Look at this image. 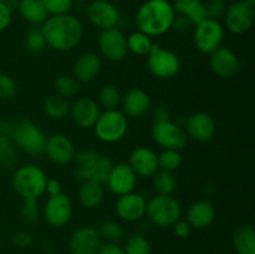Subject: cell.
Masks as SVG:
<instances>
[{"label": "cell", "instance_id": "obj_1", "mask_svg": "<svg viewBox=\"0 0 255 254\" xmlns=\"http://www.w3.org/2000/svg\"><path fill=\"white\" fill-rule=\"evenodd\" d=\"M41 32L47 46L56 51H71L81 42L84 27L72 14L50 15L41 24Z\"/></svg>", "mask_w": 255, "mask_h": 254}, {"label": "cell", "instance_id": "obj_2", "mask_svg": "<svg viewBox=\"0 0 255 254\" xmlns=\"http://www.w3.org/2000/svg\"><path fill=\"white\" fill-rule=\"evenodd\" d=\"M176 12L168 0H147L138 7L134 24L149 37L161 36L172 29Z\"/></svg>", "mask_w": 255, "mask_h": 254}, {"label": "cell", "instance_id": "obj_3", "mask_svg": "<svg viewBox=\"0 0 255 254\" xmlns=\"http://www.w3.org/2000/svg\"><path fill=\"white\" fill-rule=\"evenodd\" d=\"M74 178L79 183L86 181L106 183L107 177L112 168V162L109 157L99 153L91 148H82L75 153Z\"/></svg>", "mask_w": 255, "mask_h": 254}, {"label": "cell", "instance_id": "obj_4", "mask_svg": "<svg viewBox=\"0 0 255 254\" xmlns=\"http://www.w3.org/2000/svg\"><path fill=\"white\" fill-rule=\"evenodd\" d=\"M9 137L16 147L31 156L44 153L46 144V134L35 122L27 119H20L11 122Z\"/></svg>", "mask_w": 255, "mask_h": 254}, {"label": "cell", "instance_id": "obj_5", "mask_svg": "<svg viewBox=\"0 0 255 254\" xmlns=\"http://www.w3.org/2000/svg\"><path fill=\"white\" fill-rule=\"evenodd\" d=\"M47 177L35 164H25L15 171L11 179L12 189L22 199H39L45 193Z\"/></svg>", "mask_w": 255, "mask_h": 254}, {"label": "cell", "instance_id": "obj_6", "mask_svg": "<svg viewBox=\"0 0 255 254\" xmlns=\"http://www.w3.org/2000/svg\"><path fill=\"white\" fill-rule=\"evenodd\" d=\"M128 129V119L120 110H105L94 126L95 134L104 143L121 141Z\"/></svg>", "mask_w": 255, "mask_h": 254}, {"label": "cell", "instance_id": "obj_7", "mask_svg": "<svg viewBox=\"0 0 255 254\" xmlns=\"http://www.w3.org/2000/svg\"><path fill=\"white\" fill-rule=\"evenodd\" d=\"M146 214L154 226L166 228L179 221L182 207L174 197L156 194L147 202Z\"/></svg>", "mask_w": 255, "mask_h": 254}, {"label": "cell", "instance_id": "obj_8", "mask_svg": "<svg viewBox=\"0 0 255 254\" xmlns=\"http://www.w3.org/2000/svg\"><path fill=\"white\" fill-rule=\"evenodd\" d=\"M223 19L227 30L232 34H246L254 24L255 0H236L227 6Z\"/></svg>", "mask_w": 255, "mask_h": 254}, {"label": "cell", "instance_id": "obj_9", "mask_svg": "<svg viewBox=\"0 0 255 254\" xmlns=\"http://www.w3.org/2000/svg\"><path fill=\"white\" fill-rule=\"evenodd\" d=\"M147 66L153 76L162 80H169L181 70V60L176 52L154 45L147 56Z\"/></svg>", "mask_w": 255, "mask_h": 254}, {"label": "cell", "instance_id": "obj_10", "mask_svg": "<svg viewBox=\"0 0 255 254\" xmlns=\"http://www.w3.org/2000/svg\"><path fill=\"white\" fill-rule=\"evenodd\" d=\"M193 40L197 49L203 54H212L222 46L224 26L219 20L206 19L193 27Z\"/></svg>", "mask_w": 255, "mask_h": 254}, {"label": "cell", "instance_id": "obj_11", "mask_svg": "<svg viewBox=\"0 0 255 254\" xmlns=\"http://www.w3.org/2000/svg\"><path fill=\"white\" fill-rule=\"evenodd\" d=\"M152 138L163 149H177L181 151L186 147L188 137L184 128L171 120L154 122L151 129Z\"/></svg>", "mask_w": 255, "mask_h": 254}, {"label": "cell", "instance_id": "obj_12", "mask_svg": "<svg viewBox=\"0 0 255 254\" xmlns=\"http://www.w3.org/2000/svg\"><path fill=\"white\" fill-rule=\"evenodd\" d=\"M99 49L102 56L112 62H120L126 59L128 54L127 37L117 27L102 30L99 35Z\"/></svg>", "mask_w": 255, "mask_h": 254}, {"label": "cell", "instance_id": "obj_13", "mask_svg": "<svg viewBox=\"0 0 255 254\" xmlns=\"http://www.w3.org/2000/svg\"><path fill=\"white\" fill-rule=\"evenodd\" d=\"M209 67L213 74L221 79L231 80L238 75L241 70V60L233 50L221 46L209 54Z\"/></svg>", "mask_w": 255, "mask_h": 254}, {"label": "cell", "instance_id": "obj_14", "mask_svg": "<svg viewBox=\"0 0 255 254\" xmlns=\"http://www.w3.org/2000/svg\"><path fill=\"white\" fill-rule=\"evenodd\" d=\"M45 221L52 227H62L67 224L72 216V202L66 193L49 196L42 208Z\"/></svg>", "mask_w": 255, "mask_h": 254}, {"label": "cell", "instance_id": "obj_15", "mask_svg": "<svg viewBox=\"0 0 255 254\" xmlns=\"http://www.w3.org/2000/svg\"><path fill=\"white\" fill-rule=\"evenodd\" d=\"M86 15L89 21L100 30L116 27L120 22V11L107 0H95L87 6Z\"/></svg>", "mask_w": 255, "mask_h": 254}, {"label": "cell", "instance_id": "obj_16", "mask_svg": "<svg viewBox=\"0 0 255 254\" xmlns=\"http://www.w3.org/2000/svg\"><path fill=\"white\" fill-rule=\"evenodd\" d=\"M217 131L216 121L207 112H194L184 121V132L187 137L197 142H208Z\"/></svg>", "mask_w": 255, "mask_h": 254}, {"label": "cell", "instance_id": "obj_17", "mask_svg": "<svg viewBox=\"0 0 255 254\" xmlns=\"http://www.w3.org/2000/svg\"><path fill=\"white\" fill-rule=\"evenodd\" d=\"M44 153L52 163L65 166L74 161L76 151L69 136L64 133H54L46 138Z\"/></svg>", "mask_w": 255, "mask_h": 254}, {"label": "cell", "instance_id": "obj_18", "mask_svg": "<svg viewBox=\"0 0 255 254\" xmlns=\"http://www.w3.org/2000/svg\"><path fill=\"white\" fill-rule=\"evenodd\" d=\"M106 184L114 194H117L119 197L124 196V194L133 192L137 184V176L128 163L120 162V163L112 164Z\"/></svg>", "mask_w": 255, "mask_h": 254}, {"label": "cell", "instance_id": "obj_19", "mask_svg": "<svg viewBox=\"0 0 255 254\" xmlns=\"http://www.w3.org/2000/svg\"><path fill=\"white\" fill-rule=\"evenodd\" d=\"M70 116L77 127L84 129L94 128L100 116V106L96 100L91 97H79L72 105H70Z\"/></svg>", "mask_w": 255, "mask_h": 254}, {"label": "cell", "instance_id": "obj_20", "mask_svg": "<svg viewBox=\"0 0 255 254\" xmlns=\"http://www.w3.org/2000/svg\"><path fill=\"white\" fill-rule=\"evenodd\" d=\"M101 244L97 229L90 226L80 227L74 231L69 242L71 254H97Z\"/></svg>", "mask_w": 255, "mask_h": 254}, {"label": "cell", "instance_id": "obj_21", "mask_svg": "<svg viewBox=\"0 0 255 254\" xmlns=\"http://www.w3.org/2000/svg\"><path fill=\"white\" fill-rule=\"evenodd\" d=\"M121 106L127 119H141L152 109V100L144 90L133 87L122 96Z\"/></svg>", "mask_w": 255, "mask_h": 254}, {"label": "cell", "instance_id": "obj_22", "mask_svg": "<svg viewBox=\"0 0 255 254\" xmlns=\"http://www.w3.org/2000/svg\"><path fill=\"white\" fill-rule=\"evenodd\" d=\"M147 202L139 193H131L120 196L116 202V213L126 222H137L146 216Z\"/></svg>", "mask_w": 255, "mask_h": 254}, {"label": "cell", "instance_id": "obj_23", "mask_svg": "<svg viewBox=\"0 0 255 254\" xmlns=\"http://www.w3.org/2000/svg\"><path fill=\"white\" fill-rule=\"evenodd\" d=\"M101 70V57L95 52H85L80 55L72 65V76L80 84H90L97 79Z\"/></svg>", "mask_w": 255, "mask_h": 254}, {"label": "cell", "instance_id": "obj_24", "mask_svg": "<svg viewBox=\"0 0 255 254\" xmlns=\"http://www.w3.org/2000/svg\"><path fill=\"white\" fill-rule=\"evenodd\" d=\"M129 167L139 177H152L158 171V157L148 147H137L129 154Z\"/></svg>", "mask_w": 255, "mask_h": 254}, {"label": "cell", "instance_id": "obj_25", "mask_svg": "<svg viewBox=\"0 0 255 254\" xmlns=\"http://www.w3.org/2000/svg\"><path fill=\"white\" fill-rule=\"evenodd\" d=\"M216 218V207L208 199H199L192 203L187 211V222L194 229H204Z\"/></svg>", "mask_w": 255, "mask_h": 254}, {"label": "cell", "instance_id": "obj_26", "mask_svg": "<svg viewBox=\"0 0 255 254\" xmlns=\"http://www.w3.org/2000/svg\"><path fill=\"white\" fill-rule=\"evenodd\" d=\"M105 197L104 186L99 182L86 181L80 183L77 198L80 204L86 209H94L102 203Z\"/></svg>", "mask_w": 255, "mask_h": 254}, {"label": "cell", "instance_id": "obj_27", "mask_svg": "<svg viewBox=\"0 0 255 254\" xmlns=\"http://www.w3.org/2000/svg\"><path fill=\"white\" fill-rule=\"evenodd\" d=\"M16 7L22 19L32 25H41L49 16L41 0H17Z\"/></svg>", "mask_w": 255, "mask_h": 254}, {"label": "cell", "instance_id": "obj_28", "mask_svg": "<svg viewBox=\"0 0 255 254\" xmlns=\"http://www.w3.org/2000/svg\"><path fill=\"white\" fill-rule=\"evenodd\" d=\"M233 246L238 254H255V231L252 224L244 223L234 231Z\"/></svg>", "mask_w": 255, "mask_h": 254}, {"label": "cell", "instance_id": "obj_29", "mask_svg": "<svg viewBox=\"0 0 255 254\" xmlns=\"http://www.w3.org/2000/svg\"><path fill=\"white\" fill-rule=\"evenodd\" d=\"M44 112L51 120L65 119L70 112L69 99H65L57 94L50 95L44 101Z\"/></svg>", "mask_w": 255, "mask_h": 254}, {"label": "cell", "instance_id": "obj_30", "mask_svg": "<svg viewBox=\"0 0 255 254\" xmlns=\"http://www.w3.org/2000/svg\"><path fill=\"white\" fill-rule=\"evenodd\" d=\"M152 186L157 194L162 196H172L177 188V178L173 172L158 169L152 176Z\"/></svg>", "mask_w": 255, "mask_h": 254}, {"label": "cell", "instance_id": "obj_31", "mask_svg": "<svg viewBox=\"0 0 255 254\" xmlns=\"http://www.w3.org/2000/svg\"><path fill=\"white\" fill-rule=\"evenodd\" d=\"M154 44L152 41V37L138 30L127 36V49L137 56H148Z\"/></svg>", "mask_w": 255, "mask_h": 254}, {"label": "cell", "instance_id": "obj_32", "mask_svg": "<svg viewBox=\"0 0 255 254\" xmlns=\"http://www.w3.org/2000/svg\"><path fill=\"white\" fill-rule=\"evenodd\" d=\"M17 163L16 146L9 136L0 133V167L12 168Z\"/></svg>", "mask_w": 255, "mask_h": 254}, {"label": "cell", "instance_id": "obj_33", "mask_svg": "<svg viewBox=\"0 0 255 254\" xmlns=\"http://www.w3.org/2000/svg\"><path fill=\"white\" fill-rule=\"evenodd\" d=\"M122 95L114 85H105L97 95V104L105 110H116L121 105Z\"/></svg>", "mask_w": 255, "mask_h": 254}, {"label": "cell", "instance_id": "obj_34", "mask_svg": "<svg viewBox=\"0 0 255 254\" xmlns=\"http://www.w3.org/2000/svg\"><path fill=\"white\" fill-rule=\"evenodd\" d=\"M54 89L55 94L60 95L65 99H70L79 94L81 84L72 75H61L55 80Z\"/></svg>", "mask_w": 255, "mask_h": 254}, {"label": "cell", "instance_id": "obj_35", "mask_svg": "<svg viewBox=\"0 0 255 254\" xmlns=\"http://www.w3.org/2000/svg\"><path fill=\"white\" fill-rule=\"evenodd\" d=\"M97 232H99L100 237L106 239L109 243H119L125 237L124 227L115 221L102 222Z\"/></svg>", "mask_w": 255, "mask_h": 254}, {"label": "cell", "instance_id": "obj_36", "mask_svg": "<svg viewBox=\"0 0 255 254\" xmlns=\"http://www.w3.org/2000/svg\"><path fill=\"white\" fill-rule=\"evenodd\" d=\"M158 157V168L163 171L174 172L181 167L182 164V154L181 151L177 149H163Z\"/></svg>", "mask_w": 255, "mask_h": 254}, {"label": "cell", "instance_id": "obj_37", "mask_svg": "<svg viewBox=\"0 0 255 254\" xmlns=\"http://www.w3.org/2000/svg\"><path fill=\"white\" fill-rule=\"evenodd\" d=\"M125 254H151V246L144 237L132 234L125 242Z\"/></svg>", "mask_w": 255, "mask_h": 254}, {"label": "cell", "instance_id": "obj_38", "mask_svg": "<svg viewBox=\"0 0 255 254\" xmlns=\"http://www.w3.org/2000/svg\"><path fill=\"white\" fill-rule=\"evenodd\" d=\"M25 47L34 54L41 52L46 47V41H45L41 29H32L27 32L25 36Z\"/></svg>", "mask_w": 255, "mask_h": 254}, {"label": "cell", "instance_id": "obj_39", "mask_svg": "<svg viewBox=\"0 0 255 254\" xmlns=\"http://www.w3.org/2000/svg\"><path fill=\"white\" fill-rule=\"evenodd\" d=\"M20 214H21V218L25 222H27V223H34V222H36L39 219L40 214L37 199H22V206L21 209H20Z\"/></svg>", "mask_w": 255, "mask_h": 254}, {"label": "cell", "instance_id": "obj_40", "mask_svg": "<svg viewBox=\"0 0 255 254\" xmlns=\"http://www.w3.org/2000/svg\"><path fill=\"white\" fill-rule=\"evenodd\" d=\"M17 92L16 82L9 74L0 71V100L14 99Z\"/></svg>", "mask_w": 255, "mask_h": 254}, {"label": "cell", "instance_id": "obj_41", "mask_svg": "<svg viewBox=\"0 0 255 254\" xmlns=\"http://www.w3.org/2000/svg\"><path fill=\"white\" fill-rule=\"evenodd\" d=\"M46 9L47 14L50 15H62L69 14L72 9V0H41Z\"/></svg>", "mask_w": 255, "mask_h": 254}, {"label": "cell", "instance_id": "obj_42", "mask_svg": "<svg viewBox=\"0 0 255 254\" xmlns=\"http://www.w3.org/2000/svg\"><path fill=\"white\" fill-rule=\"evenodd\" d=\"M204 9H206L208 19L219 20L221 17H223L224 12H226V0H207L204 2Z\"/></svg>", "mask_w": 255, "mask_h": 254}, {"label": "cell", "instance_id": "obj_43", "mask_svg": "<svg viewBox=\"0 0 255 254\" xmlns=\"http://www.w3.org/2000/svg\"><path fill=\"white\" fill-rule=\"evenodd\" d=\"M203 2V0H173L172 6H173L176 15L188 16L193 10H196L198 6H201Z\"/></svg>", "mask_w": 255, "mask_h": 254}, {"label": "cell", "instance_id": "obj_44", "mask_svg": "<svg viewBox=\"0 0 255 254\" xmlns=\"http://www.w3.org/2000/svg\"><path fill=\"white\" fill-rule=\"evenodd\" d=\"M12 19V10L5 1H0V32L9 27Z\"/></svg>", "mask_w": 255, "mask_h": 254}, {"label": "cell", "instance_id": "obj_45", "mask_svg": "<svg viewBox=\"0 0 255 254\" xmlns=\"http://www.w3.org/2000/svg\"><path fill=\"white\" fill-rule=\"evenodd\" d=\"M194 25L189 21V19L183 15H176L174 17L173 25H172V29L177 30L178 32H188L191 30H193Z\"/></svg>", "mask_w": 255, "mask_h": 254}, {"label": "cell", "instance_id": "obj_46", "mask_svg": "<svg viewBox=\"0 0 255 254\" xmlns=\"http://www.w3.org/2000/svg\"><path fill=\"white\" fill-rule=\"evenodd\" d=\"M12 243L19 248H26L32 244V237L27 232H17L12 236Z\"/></svg>", "mask_w": 255, "mask_h": 254}, {"label": "cell", "instance_id": "obj_47", "mask_svg": "<svg viewBox=\"0 0 255 254\" xmlns=\"http://www.w3.org/2000/svg\"><path fill=\"white\" fill-rule=\"evenodd\" d=\"M152 116H153L154 122L166 121V120H171V112H169L168 107L164 105H157V106L152 107Z\"/></svg>", "mask_w": 255, "mask_h": 254}, {"label": "cell", "instance_id": "obj_48", "mask_svg": "<svg viewBox=\"0 0 255 254\" xmlns=\"http://www.w3.org/2000/svg\"><path fill=\"white\" fill-rule=\"evenodd\" d=\"M172 227H173L174 234L178 238H187L192 232V227L189 226L187 221H177Z\"/></svg>", "mask_w": 255, "mask_h": 254}, {"label": "cell", "instance_id": "obj_49", "mask_svg": "<svg viewBox=\"0 0 255 254\" xmlns=\"http://www.w3.org/2000/svg\"><path fill=\"white\" fill-rule=\"evenodd\" d=\"M97 254H125V251L117 243H105L101 244Z\"/></svg>", "mask_w": 255, "mask_h": 254}, {"label": "cell", "instance_id": "obj_50", "mask_svg": "<svg viewBox=\"0 0 255 254\" xmlns=\"http://www.w3.org/2000/svg\"><path fill=\"white\" fill-rule=\"evenodd\" d=\"M45 192H47L49 196H56V194L62 193V184L57 179H47Z\"/></svg>", "mask_w": 255, "mask_h": 254}, {"label": "cell", "instance_id": "obj_51", "mask_svg": "<svg viewBox=\"0 0 255 254\" xmlns=\"http://www.w3.org/2000/svg\"><path fill=\"white\" fill-rule=\"evenodd\" d=\"M11 131V122H7L5 120H0V133L9 136Z\"/></svg>", "mask_w": 255, "mask_h": 254}, {"label": "cell", "instance_id": "obj_52", "mask_svg": "<svg viewBox=\"0 0 255 254\" xmlns=\"http://www.w3.org/2000/svg\"><path fill=\"white\" fill-rule=\"evenodd\" d=\"M0 1H4V0H0Z\"/></svg>", "mask_w": 255, "mask_h": 254}]
</instances>
